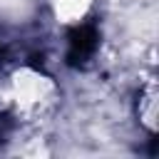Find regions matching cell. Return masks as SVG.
Instances as JSON below:
<instances>
[{
	"label": "cell",
	"instance_id": "obj_1",
	"mask_svg": "<svg viewBox=\"0 0 159 159\" xmlns=\"http://www.w3.org/2000/svg\"><path fill=\"white\" fill-rule=\"evenodd\" d=\"M47 92H50V84L40 75L22 72L12 77V104L22 112H42L45 104L50 102Z\"/></svg>",
	"mask_w": 159,
	"mask_h": 159
},
{
	"label": "cell",
	"instance_id": "obj_2",
	"mask_svg": "<svg viewBox=\"0 0 159 159\" xmlns=\"http://www.w3.org/2000/svg\"><path fill=\"white\" fill-rule=\"evenodd\" d=\"M157 84L154 80H147V84L139 89V97H137V117H139V124H144L147 132H157Z\"/></svg>",
	"mask_w": 159,
	"mask_h": 159
},
{
	"label": "cell",
	"instance_id": "obj_3",
	"mask_svg": "<svg viewBox=\"0 0 159 159\" xmlns=\"http://www.w3.org/2000/svg\"><path fill=\"white\" fill-rule=\"evenodd\" d=\"M55 5H57V15H62L65 22H75L77 17L84 15L89 0H55Z\"/></svg>",
	"mask_w": 159,
	"mask_h": 159
}]
</instances>
